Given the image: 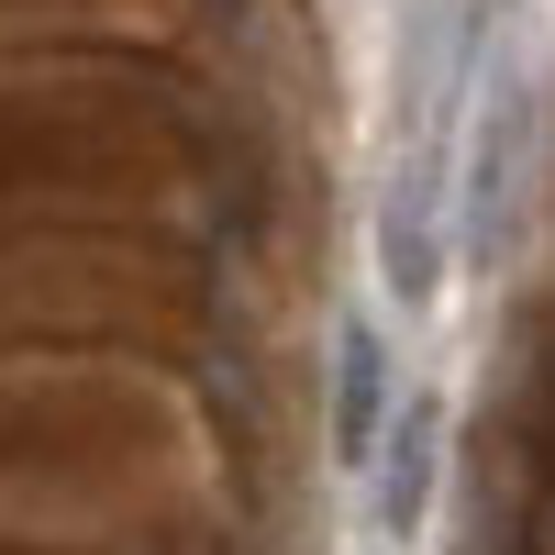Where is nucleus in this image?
<instances>
[{
    "mask_svg": "<svg viewBox=\"0 0 555 555\" xmlns=\"http://www.w3.org/2000/svg\"><path fill=\"white\" fill-rule=\"evenodd\" d=\"M389 411H400V389H389V334L356 311V322H345V366H334V455H345V467H378Z\"/></svg>",
    "mask_w": 555,
    "mask_h": 555,
    "instance_id": "f257e3e1",
    "label": "nucleus"
},
{
    "mask_svg": "<svg viewBox=\"0 0 555 555\" xmlns=\"http://www.w3.org/2000/svg\"><path fill=\"white\" fill-rule=\"evenodd\" d=\"M434 434H444V411H434V400H411L400 423L378 434V455H389V489H378V533H411V522H423V500H434Z\"/></svg>",
    "mask_w": 555,
    "mask_h": 555,
    "instance_id": "f03ea898",
    "label": "nucleus"
}]
</instances>
